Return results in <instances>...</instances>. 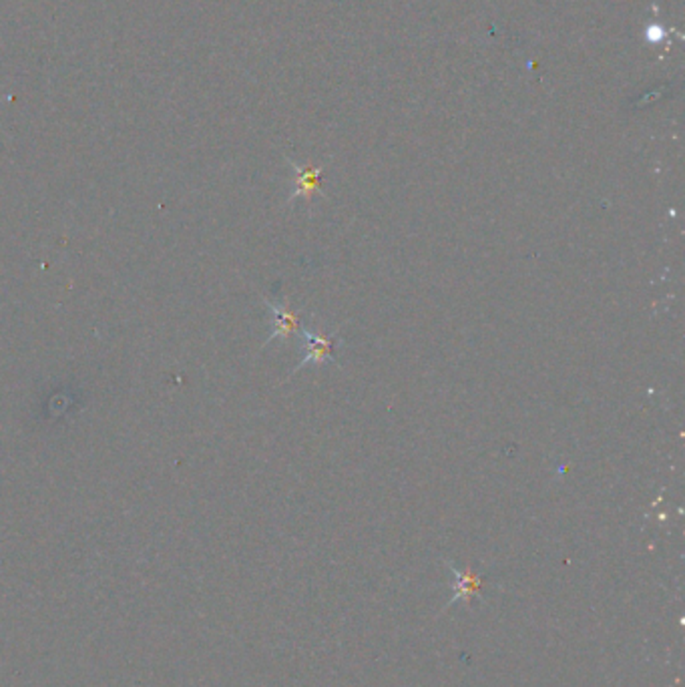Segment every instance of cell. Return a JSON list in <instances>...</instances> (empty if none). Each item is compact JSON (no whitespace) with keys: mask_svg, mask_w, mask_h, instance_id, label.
I'll return each instance as SVG.
<instances>
[{"mask_svg":"<svg viewBox=\"0 0 685 687\" xmlns=\"http://www.w3.org/2000/svg\"><path fill=\"white\" fill-rule=\"evenodd\" d=\"M300 334L306 338V354L297 362V366L292 370V376L300 368H306L307 364H324L333 362V346H336L338 332L332 336H322V334H314L307 328H300Z\"/></svg>","mask_w":685,"mask_h":687,"instance_id":"cell-1","label":"cell"},{"mask_svg":"<svg viewBox=\"0 0 685 687\" xmlns=\"http://www.w3.org/2000/svg\"><path fill=\"white\" fill-rule=\"evenodd\" d=\"M263 304H266V307L271 314V318H274V330H271L269 336L266 338V344H263V348L268 346V344H271L278 338L282 340H288L292 334L300 332V318H297V314L289 307V299L286 298L284 302H271V299L263 298Z\"/></svg>","mask_w":685,"mask_h":687,"instance_id":"cell-2","label":"cell"},{"mask_svg":"<svg viewBox=\"0 0 685 687\" xmlns=\"http://www.w3.org/2000/svg\"><path fill=\"white\" fill-rule=\"evenodd\" d=\"M294 171H296V181H294V191L289 196L288 204H294L297 197H310L312 193H318V196L326 197V193L322 191V169H315V167H300L292 163Z\"/></svg>","mask_w":685,"mask_h":687,"instance_id":"cell-3","label":"cell"},{"mask_svg":"<svg viewBox=\"0 0 685 687\" xmlns=\"http://www.w3.org/2000/svg\"><path fill=\"white\" fill-rule=\"evenodd\" d=\"M452 572L456 575V591H459V595H456V599L459 597H464L469 599L472 595H477L480 591V583L482 579L479 575H474V572H467V571H459L452 567Z\"/></svg>","mask_w":685,"mask_h":687,"instance_id":"cell-4","label":"cell"}]
</instances>
